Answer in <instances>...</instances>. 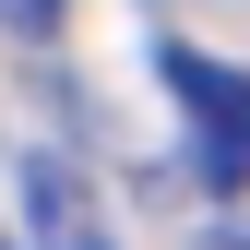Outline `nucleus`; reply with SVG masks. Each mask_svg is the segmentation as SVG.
Wrapping results in <instances>:
<instances>
[{
    "label": "nucleus",
    "instance_id": "2",
    "mask_svg": "<svg viewBox=\"0 0 250 250\" xmlns=\"http://www.w3.org/2000/svg\"><path fill=\"white\" fill-rule=\"evenodd\" d=\"M0 24L12 36H60V0H0Z\"/></svg>",
    "mask_w": 250,
    "mask_h": 250
},
{
    "label": "nucleus",
    "instance_id": "3",
    "mask_svg": "<svg viewBox=\"0 0 250 250\" xmlns=\"http://www.w3.org/2000/svg\"><path fill=\"white\" fill-rule=\"evenodd\" d=\"M0 250H36V238H12V227H0Z\"/></svg>",
    "mask_w": 250,
    "mask_h": 250
},
{
    "label": "nucleus",
    "instance_id": "4",
    "mask_svg": "<svg viewBox=\"0 0 250 250\" xmlns=\"http://www.w3.org/2000/svg\"><path fill=\"white\" fill-rule=\"evenodd\" d=\"M214 250H250V227H238V238H214Z\"/></svg>",
    "mask_w": 250,
    "mask_h": 250
},
{
    "label": "nucleus",
    "instance_id": "1",
    "mask_svg": "<svg viewBox=\"0 0 250 250\" xmlns=\"http://www.w3.org/2000/svg\"><path fill=\"white\" fill-rule=\"evenodd\" d=\"M155 72H167V96L179 119H191V167H203V191L214 203H238L250 191V72H227V60H203V48H155Z\"/></svg>",
    "mask_w": 250,
    "mask_h": 250
}]
</instances>
